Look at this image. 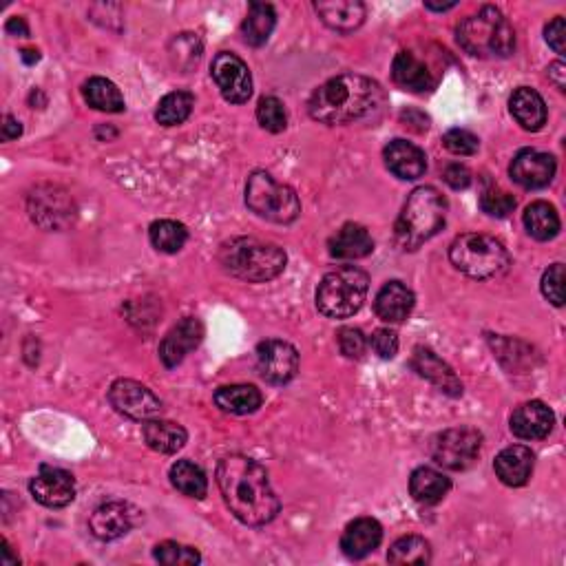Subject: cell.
<instances>
[{
    "instance_id": "cell-1",
    "label": "cell",
    "mask_w": 566,
    "mask_h": 566,
    "mask_svg": "<svg viewBox=\"0 0 566 566\" xmlns=\"http://www.w3.org/2000/svg\"><path fill=\"white\" fill-rule=\"evenodd\" d=\"M217 485L226 507L248 527H264L277 518L279 498L270 487L268 471L246 456H226L217 465Z\"/></svg>"
},
{
    "instance_id": "cell-2",
    "label": "cell",
    "mask_w": 566,
    "mask_h": 566,
    "mask_svg": "<svg viewBox=\"0 0 566 566\" xmlns=\"http://www.w3.org/2000/svg\"><path fill=\"white\" fill-rule=\"evenodd\" d=\"M383 104L385 91L379 82L359 73H343L312 93L308 111L312 120L323 124H350L370 118Z\"/></svg>"
},
{
    "instance_id": "cell-3",
    "label": "cell",
    "mask_w": 566,
    "mask_h": 566,
    "mask_svg": "<svg viewBox=\"0 0 566 566\" xmlns=\"http://www.w3.org/2000/svg\"><path fill=\"white\" fill-rule=\"evenodd\" d=\"M447 219V199L434 186H421L407 197L396 219L394 237L403 250H418L425 241L438 235Z\"/></svg>"
},
{
    "instance_id": "cell-4",
    "label": "cell",
    "mask_w": 566,
    "mask_h": 566,
    "mask_svg": "<svg viewBox=\"0 0 566 566\" xmlns=\"http://www.w3.org/2000/svg\"><path fill=\"white\" fill-rule=\"evenodd\" d=\"M219 261L230 275L248 283H266L286 268V250L255 237H237L224 244Z\"/></svg>"
},
{
    "instance_id": "cell-5",
    "label": "cell",
    "mask_w": 566,
    "mask_h": 566,
    "mask_svg": "<svg viewBox=\"0 0 566 566\" xmlns=\"http://www.w3.org/2000/svg\"><path fill=\"white\" fill-rule=\"evenodd\" d=\"M458 45L476 58H509L516 49V31L496 7H482L456 29Z\"/></svg>"
},
{
    "instance_id": "cell-6",
    "label": "cell",
    "mask_w": 566,
    "mask_h": 566,
    "mask_svg": "<svg viewBox=\"0 0 566 566\" xmlns=\"http://www.w3.org/2000/svg\"><path fill=\"white\" fill-rule=\"evenodd\" d=\"M449 261L463 275L485 281L505 275L511 266L507 248L496 237L467 233L460 235L449 246Z\"/></svg>"
},
{
    "instance_id": "cell-7",
    "label": "cell",
    "mask_w": 566,
    "mask_h": 566,
    "mask_svg": "<svg viewBox=\"0 0 566 566\" xmlns=\"http://www.w3.org/2000/svg\"><path fill=\"white\" fill-rule=\"evenodd\" d=\"M368 290L370 277L361 268L341 266L321 279L317 308L330 319H348L361 310Z\"/></svg>"
},
{
    "instance_id": "cell-8",
    "label": "cell",
    "mask_w": 566,
    "mask_h": 566,
    "mask_svg": "<svg viewBox=\"0 0 566 566\" xmlns=\"http://www.w3.org/2000/svg\"><path fill=\"white\" fill-rule=\"evenodd\" d=\"M246 206L261 219L275 224L295 222L301 213V202L290 186L275 182V177L264 171L250 175L246 184Z\"/></svg>"
},
{
    "instance_id": "cell-9",
    "label": "cell",
    "mask_w": 566,
    "mask_h": 566,
    "mask_svg": "<svg viewBox=\"0 0 566 566\" xmlns=\"http://www.w3.org/2000/svg\"><path fill=\"white\" fill-rule=\"evenodd\" d=\"M482 445V434L474 427L445 429L432 440V460L438 467L465 471L476 463Z\"/></svg>"
},
{
    "instance_id": "cell-10",
    "label": "cell",
    "mask_w": 566,
    "mask_h": 566,
    "mask_svg": "<svg viewBox=\"0 0 566 566\" xmlns=\"http://www.w3.org/2000/svg\"><path fill=\"white\" fill-rule=\"evenodd\" d=\"M109 403L118 414L140 423L153 421V418H157L162 412L160 398H157L146 385L131 379H120L111 385Z\"/></svg>"
},
{
    "instance_id": "cell-11",
    "label": "cell",
    "mask_w": 566,
    "mask_h": 566,
    "mask_svg": "<svg viewBox=\"0 0 566 566\" xmlns=\"http://www.w3.org/2000/svg\"><path fill=\"white\" fill-rule=\"evenodd\" d=\"M211 73L226 102L244 104L253 96V76H250L248 65L239 56L228 54V51L217 54L211 65Z\"/></svg>"
},
{
    "instance_id": "cell-12",
    "label": "cell",
    "mask_w": 566,
    "mask_h": 566,
    "mask_svg": "<svg viewBox=\"0 0 566 566\" xmlns=\"http://www.w3.org/2000/svg\"><path fill=\"white\" fill-rule=\"evenodd\" d=\"M257 370L264 381L286 385L299 372V352L288 341L268 339L257 348Z\"/></svg>"
},
{
    "instance_id": "cell-13",
    "label": "cell",
    "mask_w": 566,
    "mask_h": 566,
    "mask_svg": "<svg viewBox=\"0 0 566 566\" xmlns=\"http://www.w3.org/2000/svg\"><path fill=\"white\" fill-rule=\"evenodd\" d=\"M29 491L40 505L49 509L67 507L76 498V480L65 469L43 467L29 482Z\"/></svg>"
},
{
    "instance_id": "cell-14",
    "label": "cell",
    "mask_w": 566,
    "mask_h": 566,
    "mask_svg": "<svg viewBox=\"0 0 566 566\" xmlns=\"http://www.w3.org/2000/svg\"><path fill=\"white\" fill-rule=\"evenodd\" d=\"M555 171H558L555 157L536 149L520 151L516 157H513V162L509 166L511 180L520 184L522 188H529V191L547 188L553 182Z\"/></svg>"
},
{
    "instance_id": "cell-15",
    "label": "cell",
    "mask_w": 566,
    "mask_h": 566,
    "mask_svg": "<svg viewBox=\"0 0 566 566\" xmlns=\"http://www.w3.org/2000/svg\"><path fill=\"white\" fill-rule=\"evenodd\" d=\"M204 339V326L202 321L195 317L182 319L177 326L166 334L160 345V359L166 368H175L180 365L186 354H191Z\"/></svg>"
},
{
    "instance_id": "cell-16",
    "label": "cell",
    "mask_w": 566,
    "mask_h": 566,
    "mask_svg": "<svg viewBox=\"0 0 566 566\" xmlns=\"http://www.w3.org/2000/svg\"><path fill=\"white\" fill-rule=\"evenodd\" d=\"M412 368L427 379L432 385H436L440 392L447 396H463V383L456 376V372L440 359V356L429 350V348H416L412 356Z\"/></svg>"
},
{
    "instance_id": "cell-17",
    "label": "cell",
    "mask_w": 566,
    "mask_h": 566,
    "mask_svg": "<svg viewBox=\"0 0 566 566\" xmlns=\"http://www.w3.org/2000/svg\"><path fill=\"white\" fill-rule=\"evenodd\" d=\"M555 416L542 401L522 403L511 414V432L520 440H542L551 434Z\"/></svg>"
},
{
    "instance_id": "cell-18",
    "label": "cell",
    "mask_w": 566,
    "mask_h": 566,
    "mask_svg": "<svg viewBox=\"0 0 566 566\" xmlns=\"http://www.w3.org/2000/svg\"><path fill=\"white\" fill-rule=\"evenodd\" d=\"M383 540V527L374 518H356L345 527L341 536V549L350 560H363L379 549Z\"/></svg>"
},
{
    "instance_id": "cell-19",
    "label": "cell",
    "mask_w": 566,
    "mask_h": 566,
    "mask_svg": "<svg viewBox=\"0 0 566 566\" xmlns=\"http://www.w3.org/2000/svg\"><path fill=\"white\" fill-rule=\"evenodd\" d=\"M91 533L102 542L122 538L133 527V509L124 502H104L89 520Z\"/></svg>"
},
{
    "instance_id": "cell-20",
    "label": "cell",
    "mask_w": 566,
    "mask_h": 566,
    "mask_svg": "<svg viewBox=\"0 0 566 566\" xmlns=\"http://www.w3.org/2000/svg\"><path fill=\"white\" fill-rule=\"evenodd\" d=\"M385 164L398 180H418L427 171V157L416 144L407 140H392L383 151Z\"/></svg>"
},
{
    "instance_id": "cell-21",
    "label": "cell",
    "mask_w": 566,
    "mask_h": 566,
    "mask_svg": "<svg viewBox=\"0 0 566 566\" xmlns=\"http://www.w3.org/2000/svg\"><path fill=\"white\" fill-rule=\"evenodd\" d=\"M392 78L398 87L412 93H427L436 87L434 73L412 51H398L392 62Z\"/></svg>"
},
{
    "instance_id": "cell-22",
    "label": "cell",
    "mask_w": 566,
    "mask_h": 566,
    "mask_svg": "<svg viewBox=\"0 0 566 566\" xmlns=\"http://www.w3.org/2000/svg\"><path fill=\"white\" fill-rule=\"evenodd\" d=\"M533 463H536V458H533L529 447L513 445L502 449V452L496 456L494 469L502 485L522 487L527 485L533 474Z\"/></svg>"
},
{
    "instance_id": "cell-23",
    "label": "cell",
    "mask_w": 566,
    "mask_h": 566,
    "mask_svg": "<svg viewBox=\"0 0 566 566\" xmlns=\"http://www.w3.org/2000/svg\"><path fill=\"white\" fill-rule=\"evenodd\" d=\"M414 292L401 281H390L379 290L374 299V310L385 323H401L414 310Z\"/></svg>"
},
{
    "instance_id": "cell-24",
    "label": "cell",
    "mask_w": 566,
    "mask_h": 566,
    "mask_svg": "<svg viewBox=\"0 0 566 566\" xmlns=\"http://www.w3.org/2000/svg\"><path fill=\"white\" fill-rule=\"evenodd\" d=\"M314 9L323 23L341 34L359 29L365 20V5L359 0H321V3H314Z\"/></svg>"
},
{
    "instance_id": "cell-25",
    "label": "cell",
    "mask_w": 566,
    "mask_h": 566,
    "mask_svg": "<svg viewBox=\"0 0 566 566\" xmlns=\"http://www.w3.org/2000/svg\"><path fill=\"white\" fill-rule=\"evenodd\" d=\"M509 109L524 131H540L544 122H547V104H544L538 91L529 87H520L513 91Z\"/></svg>"
},
{
    "instance_id": "cell-26",
    "label": "cell",
    "mask_w": 566,
    "mask_h": 566,
    "mask_svg": "<svg viewBox=\"0 0 566 566\" xmlns=\"http://www.w3.org/2000/svg\"><path fill=\"white\" fill-rule=\"evenodd\" d=\"M328 248L334 259H363L374 250V239L361 224H345L330 239Z\"/></svg>"
},
{
    "instance_id": "cell-27",
    "label": "cell",
    "mask_w": 566,
    "mask_h": 566,
    "mask_svg": "<svg viewBox=\"0 0 566 566\" xmlns=\"http://www.w3.org/2000/svg\"><path fill=\"white\" fill-rule=\"evenodd\" d=\"M142 436H144V443L149 445L153 452L166 454V456L180 452L188 440V434L182 425L171 423V421H157V418L144 423Z\"/></svg>"
},
{
    "instance_id": "cell-28",
    "label": "cell",
    "mask_w": 566,
    "mask_h": 566,
    "mask_svg": "<svg viewBox=\"0 0 566 566\" xmlns=\"http://www.w3.org/2000/svg\"><path fill=\"white\" fill-rule=\"evenodd\" d=\"M261 392L255 385H224L215 392V405L226 414L246 416L261 407Z\"/></svg>"
},
{
    "instance_id": "cell-29",
    "label": "cell",
    "mask_w": 566,
    "mask_h": 566,
    "mask_svg": "<svg viewBox=\"0 0 566 566\" xmlns=\"http://www.w3.org/2000/svg\"><path fill=\"white\" fill-rule=\"evenodd\" d=\"M449 489H452L449 478L432 467H418L410 478V494L421 505H436L449 494Z\"/></svg>"
},
{
    "instance_id": "cell-30",
    "label": "cell",
    "mask_w": 566,
    "mask_h": 566,
    "mask_svg": "<svg viewBox=\"0 0 566 566\" xmlns=\"http://www.w3.org/2000/svg\"><path fill=\"white\" fill-rule=\"evenodd\" d=\"M275 25H277L275 7L268 3H250L248 16L244 20V25H241V34H244L248 45L261 47L268 43Z\"/></svg>"
},
{
    "instance_id": "cell-31",
    "label": "cell",
    "mask_w": 566,
    "mask_h": 566,
    "mask_svg": "<svg viewBox=\"0 0 566 566\" xmlns=\"http://www.w3.org/2000/svg\"><path fill=\"white\" fill-rule=\"evenodd\" d=\"M524 228L538 241H549L560 233V215L547 202H533L524 211Z\"/></svg>"
},
{
    "instance_id": "cell-32",
    "label": "cell",
    "mask_w": 566,
    "mask_h": 566,
    "mask_svg": "<svg viewBox=\"0 0 566 566\" xmlns=\"http://www.w3.org/2000/svg\"><path fill=\"white\" fill-rule=\"evenodd\" d=\"M82 96H85L91 109L104 111V113H122L124 111V98L120 89L107 78H89L82 87Z\"/></svg>"
},
{
    "instance_id": "cell-33",
    "label": "cell",
    "mask_w": 566,
    "mask_h": 566,
    "mask_svg": "<svg viewBox=\"0 0 566 566\" xmlns=\"http://www.w3.org/2000/svg\"><path fill=\"white\" fill-rule=\"evenodd\" d=\"M171 482L180 494L202 500L208 494V478L204 469L191 460H177L171 467Z\"/></svg>"
},
{
    "instance_id": "cell-34",
    "label": "cell",
    "mask_w": 566,
    "mask_h": 566,
    "mask_svg": "<svg viewBox=\"0 0 566 566\" xmlns=\"http://www.w3.org/2000/svg\"><path fill=\"white\" fill-rule=\"evenodd\" d=\"M149 239L155 250H160L164 255H175L188 241V230L184 224L173 222V219H160V222L151 224Z\"/></svg>"
},
{
    "instance_id": "cell-35",
    "label": "cell",
    "mask_w": 566,
    "mask_h": 566,
    "mask_svg": "<svg viewBox=\"0 0 566 566\" xmlns=\"http://www.w3.org/2000/svg\"><path fill=\"white\" fill-rule=\"evenodd\" d=\"M195 107V98L193 93L188 91H173L169 96H164L157 104L155 111V120L162 124V127H177L188 120Z\"/></svg>"
},
{
    "instance_id": "cell-36",
    "label": "cell",
    "mask_w": 566,
    "mask_h": 566,
    "mask_svg": "<svg viewBox=\"0 0 566 566\" xmlns=\"http://www.w3.org/2000/svg\"><path fill=\"white\" fill-rule=\"evenodd\" d=\"M387 562L390 564H429L432 562V549L429 542L418 536H405L392 544L390 553H387Z\"/></svg>"
},
{
    "instance_id": "cell-37",
    "label": "cell",
    "mask_w": 566,
    "mask_h": 566,
    "mask_svg": "<svg viewBox=\"0 0 566 566\" xmlns=\"http://www.w3.org/2000/svg\"><path fill=\"white\" fill-rule=\"evenodd\" d=\"M257 120L270 133H281L288 127V113L277 98H261L257 104Z\"/></svg>"
},
{
    "instance_id": "cell-38",
    "label": "cell",
    "mask_w": 566,
    "mask_h": 566,
    "mask_svg": "<svg viewBox=\"0 0 566 566\" xmlns=\"http://www.w3.org/2000/svg\"><path fill=\"white\" fill-rule=\"evenodd\" d=\"M155 560L166 566H191L202 562V555L193 547H184V544L162 542L155 547Z\"/></svg>"
},
{
    "instance_id": "cell-39",
    "label": "cell",
    "mask_w": 566,
    "mask_h": 566,
    "mask_svg": "<svg viewBox=\"0 0 566 566\" xmlns=\"http://www.w3.org/2000/svg\"><path fill=\"white\" fill-rule=\"evenodd\" d=\"M171 56L177 67L191 69L202 58V40L195 34H180L171 45Z\"/></svg>"
},
{
    "instance_id": "cell-40",
    "label": "cell",
    "mask_w": 566,
    "mask_h": 566,
    "mask_svg": "<svg viewBox=\"0 0 566 566\" xmlns=\"http://www.w3.org/2000/svg\"><path fill=\"white\" fill-rule=\"evenodd\" d=\"M480 208L491 217H507L516 208V197L498 186H487L480 193Z\"/></svg>"
},
{
    "instance_id": "cell-41",
    "label": "cell",
    "mask_w": 566,
    "mask_h": 566,
    "mask_svg": "<svg viewBox=\"0 0 566 566\" xmlns=\"http://www.w3.org/2000/svg\"><path fill=\"white\" fill-rule=\"evenodd\" d=\"M443 146L454 155H476L480 149V140L471 131L452 129L443 135Z\"/></svg>"
},
{
    "instance_id": "cell-42",
    "label": "cell",
    "mask_w": 566,
    "mask_h": 566,
    "mask_svg": "<svg viewBox=\"0 0 566 566\" xmlns=\"http://www.w3.org/2000/svg\"><path fill=\"white\" fill-rule=\"evenodd\" d=\"M542 295L547 297L555 308L564 306V266L553 264L542 275Z\"/></svg>"
},
{
    "instance_id": "cell-43",
    "label": "cell",
    "mask_w": 566,
    "mask_h": 566,
    "mask_svg": "<svg viewBox=\"0 0 566 566\" xmlns=\"http://www.w3.org/2000/svg\"><path fill=\"white\" fill-rule=\"evenodd\" d=\"M365 348H368V341H365V334L359 328H343L339 330V350L348 359H361Z\"/></svg>"
},
{
    "instance_id": "cell-44",
    "label": "cell",
    "mask_w": 566,
    "mask_h": 566,
    "mask_svg": "<svg viewBox=\"0 0 566 566\" xmlns=\"http://www.w3.org/2000/svg\"><path fill=\"white\" fill-rule=\"evenodd\" d=\"M370 345H372V350L381 356V359H394L398 352V334L394 330L381 328L372 334Z\"/></svg>"
},
{
    "instance_id": "cell-45",
    "label": "cell",
    "mask_w": 566,
    "mask_h": 566,
    "mask_svg": "<svg viewBox=\"0 0 566 566\" xmlns=\"http://www.w3.org/2000/svg\"><path fill=\"white\" fill-rule=\"evenodd\" d=\"M544 36H547V43L555 51V54L564 56V51H566V25H564L562 16L551 20L547 29H544Z\"/></svg>"
},
{
    "instance_id": "cell-46",
    "label": "cell",
    "mask_w": 566,
    "mask_h": 566,
    "mask_svg": "<svg viewBox=\"0 0 566 566\" xmlns=\"http://www.w3.org/2000/svg\"><path fill=\"white\" fill-rule=\"evenodd\" d=\"M443 180L454 188V191H465L471 186V173L463 164H449L443 171Z\"/></svg>"
},
{
    "instance_id": "cell-47",
    "label": "cell",
    "mask_w": 566,
    "mask_h": 566,
    "mask_svg": "<svg viewBox=\"0 0 566 566\" xmlns=\"http://www.w3.org/2000/svg\"><path fill=\"white\" fill-rule=\"evenodd\" d=\"M20 133H23V127H20V122L16 118H12V115H5V118H3V140L5 142L16 140Z\"/></svg>"
},
{
    "instance_id": "cell-48",
    "label": "cell",
    "mask_w": 566,
    "mask_h": 566,
    "mask_svg": "<svg viewBox=\"0 0 566 566\" xmlns=\"http://www.w3.org/2000/svg\"><path fill=\"white\" fill-rule=\"evenodd\" d=\"M549 78L553 80L555 87H558L560 91H564V87H566V82H564L566 67L562 65V62H553V65L549 67Z\"/></svg>"
},
{
    "instance_id": "cell-49",
    "label": "cell",
    "mask_w": 566,
    "mask_h": 566,
    "mask_svg": "<svg viewBox=\"0 0 566 566\" xmlns=\"http://www.w3.org/2000/svg\"><path fill=\"white\" fill-rule=\"evenodd\" d=\"M9 34H16V36H20V38H25V36H29V27H27V23H25V18H12L7 23V27H5Z\"/></svg>"
},
{
    "instance_id": "cell-50",
    "label": "cell",
    "mask_w": 566,
    "mask_h": 566,
    "mask_svg": "<svg viewBox=\"0 0 566 566\" xmlns=\"http://www.w3.org/2000/svg\"><path fill=\"white\" fill-rule=\"evenodd\" d=\"M0 564H5V566H12V564H18V558H14L12 555V549H9V544L3 540V560H0Z\"/></svg>"
},
{
    "instance_id": "cell-51",
    "label": "cell",
    "mask_w": 566,
    "mask_h": 566,
    "mask_svg": "<svg viewBox=\"0 0 566 566\" xmlns=\"http://www.w3.org/2000/svg\"><path fill=\"white\" fill-rule=\"evenodd\" d=\"M23 60L27 62V65H34V62L40 60V54H38V51H34V49H25L23 51Z\"/></svg>"
},
{
    "instance_id": "cell-52",
    "label": "cell",
    "mask_w": 566,
    "mask_h": 566,
    "mask_svg": "<svg viewBox=\"0 0 566 566\" xmlns=\"http://www.w3.org/2000/svg\"><path fill=\"white\" fill-rule=\"evenodd\" d=\"M425 7H427V9H434V12H449V9L456 7V3H449V5H432V3H427Z\"/></svg>"
}]
</instances>
